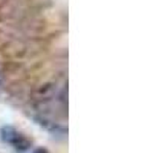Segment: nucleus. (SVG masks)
Returning <instances> with one entry per match:
<instances>
[{
    "label": "nucleus",
    "mask_w": 153,
    "mask_h": 153,
    "mask_svg": "<svg viewBox=\"0 0 153 153\" xmlns=\"http://www.w3.org/2000/svg\"><path fill=\"white\" fill-rule=\"evenodd\" d=\"M34 109L40 124L46 126L54 132L66 130V115H68V101L66 89L58 84H46L40 89L35 97Z\"/></svg>",
    "instance_id": "nucleus-1"
},
{
    "label": "nucleus",
    "mask_w": 153,
    "mask_h": 153,
    "mask_svg": "<svg viewBox=\"0 0 153 153\" xmlns=\"http://www.w3.org/2000/svg\"><path fill=\"white\" fill-rule=\"evenodd\" d=\"M0 138L3 143H6L17 152H25L31 149V141L12 126H3L0 129Z\"/></svg>",
    "instance_id": "nucleus-2"
},
{
    "label": "nucleus",
    "mask_w": 153,
    "mask_h": 153,
    "mask_svg": "<svg viewBox=\"0 0 153 153\" xmlns=\"http://www.w3.org/2000/svg\"><path fill=\"white\" fill-rule=\"evenodd\" d=\"M32 153H48L45 149H35V150H32Z\"/></svg>",
    "instance_id": "nucleus-3"
}]
</instances>
